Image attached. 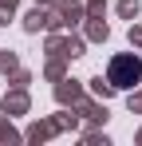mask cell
I'll return each mask as SVG.
<instances>
[{"mask_svg": "<svg viewBox=\"0 0 142 146\" xmlns=\"http://www.w3.org/2000/svg\"><path fill=\"white\" fill-rule=\"evenodd\" d=\"M138 79H142V63L134 55H118L115 63H111V83L115 87H134Z\"/></svg>", "mask_w": 142, "mask_h": 146, "instance_id": "obj_1", "label": "cell"}]
</instances>
